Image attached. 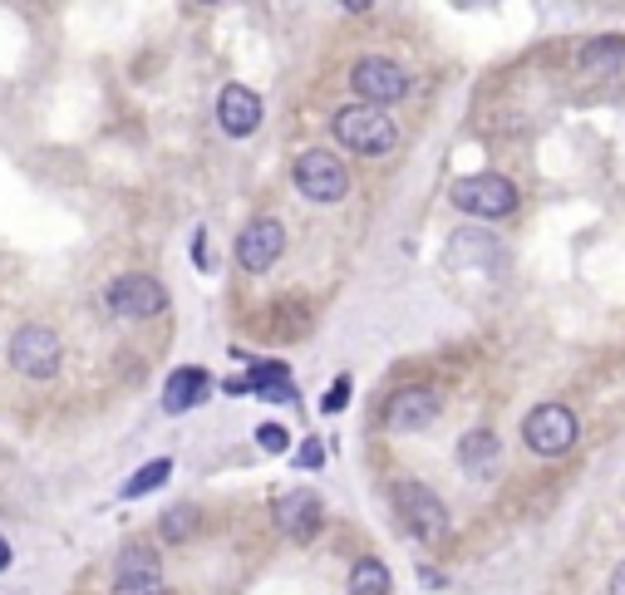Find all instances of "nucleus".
<instances>
[{"label":"nucleus","mask_w":625,"mask_h":595,"mask_svg":"<svg viewBox=\"0 0 625 595\" xmlns=\"http://www.w3.org/2000/svg\"><path fill=\"white\" fill-rule=\"evenodd\" d=\"M335 138L349 148V153H365V158H379L399 143V123L389 119L385 109H369V104H345L335 113Z\"/></svg>","instance_id":"nucleus-1"},{"label":"nucleus","mask_w":625,"mask_h":595,"mask_svg":"<svg viewBox=\"0 0 625 595\" xmlns=\"http://www.w3.org/2000/svg\"><path fill=\"white\" fill-rule=\"evenodd\" d=\"M453 207L468 212L478 221H503L517 212V187L507 183L503 173H473V177H459L453 183Z\"/></svg>","instance_id":"nucleus-2"},{"label":"nucleus","mask_w":625,"mask_h":595,"mask_svg":"<svg viewBox=\"0 0 625 595\" xmlns=\"http://www.w3.org/2000/svg\"><path fill=\"white\" fill-rule=\"evenodd\" d=\"M576 413L567 403H537L522 419V443L537 453V458H561V453L576 448Z\"/></svg>","instance_id":"nucleus-3"},{"label":"nucleus","mask_w":625,"mask_h":595,"mask_svg":"<svg viewBox=\"0 0 625 595\" xmlns=\"http://www.w3.org/2000/svg\"><path fill=\"white\" fill-rule=\"evenodd\" d=\"M104 305H109V315H119V321H153L158 311H168V291L153 275L129 271V275H114V281L104 285Z\"/></svg>","instance_id":"nucleus-4"},{"label":"nucleus","mask_w":625,"mask_h":595,"mask_svg":"<svg viewBox=\"0 0 625 595\" xmlns=\"http://www.w3.org/2000/svg\"><path fill=\"white\" fill-rule=\"evenodd\" d=\"M395 507H399L405 527L414 531L419 541H443L449 537V507H443V497L433 493V487L405 477V483H395Z\"/></svg>","instance_id":"nucleus-5"},{"label":"nucleus","mask_w":625,"mask_h":595,"mask_svg":"<svg viewBox=\"0 0 625 595\" xmlns=\"http://www.w3.org/2000/svg\"><path fill=\"white\" fill-rule=\"evenodd\" d=\"M295 187L311 202H341L349 193V167L331 148H305V153L295 158Z\"/></svg>","instance_id":"nucleus-6"},{"label":"nucleus","mask_w":625,"mask_h":595,"mask_svg":"<svg viewBox=\"0 0 625 595\" xmlns=\"http://www.w3.org/2000/svg\"><path fill=\"white\" fill-rule=\"evenodd\" d=\"M60 335L50 325H20L10 335V369H20L25 379H55L60 375Z\"/></svg>","instance_id":"nucleus-7"},{"label":"nucleus","mask_w":625,"mask_h":595,"mask_svg":"<svg viewBox=\"0 0 625 595\" xmlns=\"http://www.w3.org/2000/svg\"><path fill=\"white\" fill-rule=\"evenodd\" d=\"M349 84H355L359 104H369V109H385V104H399L409 94V74L405 65H395V60L385 55H365L349 74Z\"/></svg>","instance_id":"nucleus-8"},{"label":"nucleus","mask_w":625,"mask_h":595,"mask_svg":"<svg viewBox=\"0 0 625 595\" xmlns=\"http://www.w3.org/2000/svg\"><path fill=\"white\" fill-rule=\"evenodd\" d=\"M114 595H163V561L148 541H129L114 556Z\"/></svg>","instance_id":"nucleus-9"},{"label":"nucleus","mask_w":625,"mask_h":595,"mask_svg":"<svg viewBox=\"0 0 625 595\" xmlns=\"http://www.w3.org/2000/svg\"><path fill=\"white\" fill-rule=\"evenodd\" d=\"M281 251H285V227L277 217H257V221L241 227V237H237V266L241 271H251V275L271 271V266L281 261Z\"/></svg>","instance_id":"nucleus-10"},{"label":"nucleus","mask_w":625,"mask_h":595,"mask_svg":"<svg viewBox=\"0 0 625 595\" xmlns=\"http://www.w3.org/2000/svg\"><path fill=\"white\" fill-rule=\"evenodd\" d=\"M439 409H443V399L433 394V389L409 385V389H399V394L385 403V423L395 433H419V429H429V423L439 419Z\"/></svg>","instance_id":"nucleus-11"},{"label":"nucleus","mask_w":625,"mask_h":595,"mask_svg":"<svg viewBox=\"0 0 625 595\" xmlns=\"http://www.w3.org/2000/svg\"><path fill=\"white\" fill-rule=\"evenodd\" d=\"M271 517H277V527L285 537L311 541L315 531H321V497H315L311 487H295V493H285L271 502Z\"/></svg>","instance_id":"nucleus-12"},{"label":"nucleus","mask_w":625,"mask_h":595,"mask_svg":"<svg viewBox=\"0 0 625 595\" xmlns=\"http://www.w3.org/2000/svg\"><path fill=\"white\" fill-rule=\"evenodd\" d=\"M217 123H222V129H227L231 138L257 133V123H261V99L247 89V84H227V89L217 94Z\"/></svg>","instance_id":"nucleus-13"},{"label":"nucleus","mask_w":625,"mask_h":595,"mask_svg":"<svg viewBox=\"0 0 625 595\" xmlns=\"http://www.w3.org/2000/svg\"><path fill=\"white\" fill-rule=\"evenodd\" d=\"M459 463H463V473L468 477H478V483H487V477L503 467V443H497V433L493 429H473V433H463V443H459Z\"/></svg>","instance_id":"nucleus-14"},{"label":"nucleus","mask_w":625,"mask_h":595,"mask_svg":"<svg viewBox=\"0 0 625 595\" xmlns=\"http://www.w3.org/2000/svg\"><path fill=\"white\" fill-rule=\"evenodd\" d=\"M207 394V369H197V365H183V369H173L168 375V385H163V409L168 413H187V409H197Z\"/></svg>","instance_id":"nucleus-15"},{"label":"nucleus","mask_w":625,"mask_h":595,"mask_svg":"<svg viewBox=\"0 0 625 595\" xmlns=\"http://www.w3.org/2000/svg\"><path fill=\"white\" fill-rule=\"evenodd\" d=\"M581 74H611V69H621L625 65V35H601V40H591V45H581Z\"/></svg>","instance_id":"nucleus-16"},{"label":"nucleus","mask_w":625,"mask_h":595,"mask_svg":"<svg viewBox=\"0 0 625 595\" xmlns=\"http://www.w3.org/2000/svg\"><path fill=\"white\" fill-rule=\"evenodd\" d=\"M251 389H257L261 399H281V403H295V389H291V379H285V365H271V359H261L257 369H251V379H247Z\"/></svg>","instance_id":"nucleus-17"},{"label":"nucleus","mask_w":625,"mask_h":595,"mask_svg":"<svg viewBox=\"0 0 625 595\" xmlns=\"http://www.w3.org/2000/svg\"><path fill=\"white\" fill-rule=\"evenodd\" d=\"M395 591V581H389V566L385 561H359L355 571H349V595H389Z\"/></svg>","instance_id":"nucleus-18"},{"label":"nucleus","mask_w":625,"mask_h":595,"mask_svg":"<svg viewBox=\"0 0 625 595\" xmlns=\"http://www.w3.org/2000/svg\"><path fill=\"white\" fill-rule=\"evenodd\" d=\"M197 522H203V517H197V507H193V502L168 507L163 522H158V537H163V541H187V537L197 531Z\"/></svg>","instance_id":"nucleus-19"},{"label":"nucleus","mask_w":625,"mask_h":595,"mask_svg":"<svg viewBox=\"0 0 625 595\" xmlns=\"http://www.w3.org/2000/svg\"><path fill=\"white\" fill-rule=\"evenodd\" d=\"M168 473H173V458H153V463H143L139 473L123 483V497H148L153 487H163L168 483Z\"/></svg>","instance_id":"nucleus-20"},{"label":"nucleus","mask_w":625,"mask_h":595,"mask_svg":"<svg viewBox=\"0 0 625 595\" xmlns=\"http://www.w3.org/2000/svg\"><path fill=\"white\" fill-rule=\"evenodd\" d=\"M257 443H261L267 453H285V448H291V433H285L281 423H261V429H257Z\"/></svg>","instance_id":"nucleus-21"},{"label":"nucleus","mask_w":625,"mask_h":595,"mask_svg":"<svg viewBox=\"0 0 625 595\" xmlns=\"http://www.w3.org/2000/svg\"><path fill=\"white\" fill-rule=\"evenodd\" d=\"M345 399H349V379L341 375V379H335V385H331V394H325V409H331V413H341V409H345Z\"/></svg>","instance_id":"nucleus-22"},{"label":"nucleus","mask_w":625,"mask_h":595,"mask_svg":"<svg viewBox=\"0 0 625 595\" xmlns=\"http://www.w3.org/2000/svg\"><path fill=\"white\" fill-rule=\"evenodd\" d=\"M301 448L305 453H295V467H321L325 463V453H321V443H315V439H305Z\"/></svg>","instance_id":"nucleus-23"},{"label":"nucleus","mask_w":625,"mask_h":595,"mask_svg":"<svg viewBox=\"0 0 625 595\" xmlns=\"http://www.w3.org/2000/svg\"><path fill=\"white\" fill-rule=\"evenodd\" d=\"M611 595H625V561L616 566V576H611Z\"/></svg>","instance_id":"nucleus-24"},{"label":"nucleus","mask_w":625,"mask_h":595,"mask_svg":"<svg viewBox=\"0 0 625 595\" xmlns=\"http://www.w3.org/2000/svg\"><path fill=\"white\" fill-rule=\"evenodd\" d=\"M6 566H10V541L0 537V571H6Z\"/></svg>","instance_id":"nucleus-25"}]
</instances>
